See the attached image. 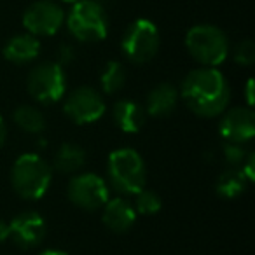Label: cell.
<instances>
[{
    "label": "cell",
    "instance_id": "cell-18",
    "mask_svg": "<svg viewBox=\"0 0 255 255\" xmlns=\"http://www.w3.org/2000/svg\"><path fill=\"white\" fill-rule=\"evenodd\" d=\"M14 123L21 128L25 133L39 135L46 129V117L37 107L33 105H19L12 114Z\"/></svg>",
    "mask_w": 255,
    "mask_h": 255
},
{
    "label": "cell",
    "instance_id": "cell-7",
    "mask_svg": "<svg viewBox=\"0 0 255 255\" xmlns=\"http://www.w3.org/2000/svg\"><path fill=\"white\" fill-rule=\"evenodd\" d=\"M67 91V75L63 67L54 61H44L32 68L28 75V93L40 103H56Z\"/></svg>",
    "mask_w": 255,
    "mask_h": 255
},
{
    "label": "cell",
    "instance_id": "cell-17",
    "mask_svg": "<svg viewBox=\"0 0 255 255\" xmlns=\"http://www.w3.org/2000/svg\"><path fill=\"white\" fill-rule=\"evenodd\" d=\"M86 164V152L75 143H63L54 156V168L61 173H77Z\"/></svg>",
    "mask_w": 255,
    "mask_h": 255
},
{
    "label": "cell",
    "instance_id": "cell-28",
    "mask_svg": "<svg viewBox=\"0 0 255 255\" xmlns=\"http://www.w3.org/2000/svg\"><path fill=\"white\" fill-rule=\"evenodd\" d=\"M5 136H7V128H5L4 119L0 117V147L5 143Z\"/></svg>",
    "mask_w": 255,
    "mask_h": 255
},
{
    "label": "cell",
    "instance_id": "cell-11",
    "mask_svg": "<svg viewBox=\"0 0 255 255\" xmlns=\"http://www.w3.org/2000/svg\"><path fill=\"white\" fill-rule=\"evenodd\" d=\"M219 133L224 142L243 143L255 135V114L250 107H236L227 110L219 124Z\"/></svg>",
    "mask_w": 255,
    "mask_h": 255
},
{
    "label": "cell",
    "instance_id": "cell-27",
    "mask_svg": "<svg viewBox=\"0 0 255 255\" xmlns=\"http://www.w3.org/2000/svg\"><path fill=\"white\" fill-rule=\"evenodd\" d=\"M9 238V224L0 219V243H4Z\"/></svg>",
    "mask_w": 255,
    "mask_h": 255
},
{
    "label": "cell",
    "instance_id": "cell-26",
    "mask_svg": "<svg viewBox=\"0 0 255 255\" xmlns=\"http://www.w3.org/2000/svg\"><path fill=\"white\" fill-rule=\"evenodd\" d=\"M245 95H247L248 107H252V105H254V100H255V96H254V79H248L247 89H245Z\"/></svg>",
    "mask_w": 255,
    "mask_h": 255
},
{
    "label": "cell",
    "instance_id": "cell-30",
    "mask_svg": "<svg viewBox=\"0 0 255 255\" xmlns=\"http://www.w3.org/2000/svg\"><path fill=\"white\" fill-rule=\"evenodd\" d=\"M63 2H67V4H75V2H79V0H63Z\"/></svg>",
    "mask_w": 255,
    "mask_h": 255
},
{
    "label": "cell",
    "instance_id": "cell-29",
    "mask_svg": "<svg viewBox=\"0 0 255 255\" xmlns=\"http://www.w3.org/2000/svg\"><path fill=\"white\" fill-rule=\"evenodd\" d=\"M40 255H68V254H65V252H61V250H46Z\"/></svg>",
    "mask_w": 255,
    "mask_h": 255
},
{
    "label": "cell",
    "instance_id": "cell-9",
    "mask_svg": "<svg viewBox=\"0 0 255 255\" xmlns=\"http://www.w3.org/2000/svg\"><path fill=\"white\" fill-rule=\"evenodd\" d=\"M65 12L56 2L39 0L32 4L23 14V26L33 37H51L61 28Z\"/></svg>",
    "mask_w": 255,
    "mask_h": 255
},
{
    "label": "cell",
    "instance_id": "cell-4",
    "mask_svg": "<svg viewBox=\"0 0 255 255\" xmlns=\"http://www.w3.org/2000/svg\"><path fill=\"white\" fill-rule=\"evenodd\" d=\"M185 47L203 67L215 68L222 65L229 54V39L219 26L196 25L185 35Z\"/></svg>",
    "mask_w": 255,
    "mask_h": 255
},
{
    "label": "cell",
    "instance_id": "cell-23",
    "mask_svg": "<svg viewBox=\"0 0 255 255\" xmlns=\"http://www.w3.org/2000/svg\"><path fill=\"white\" fill-rule=\"evenodd\" d=\"M234 61L243 67H250L255 61V46L252 40H241L234 49Z\"/></svg>",
    "mask_w": 255,
    "mask_h": 255
},
{
    "label": "cell",
    "instance_id": "cell-1",
    "mask_svg": "<svg viewBox=\"0 0 255 255\" xmlns=\"http://www.w3.org/2000/svg\"><path fill=\"white\" fill-rule=\"evenodd\" d=\"M178 95L194 114L201 117H215L227 109L231 91L222 72L203 67L185 75Z\"/></svg>",
    "mask_w": 255,
    "mask_h": 255
},
{
    "label": "cell",
    "instance_id": "cell-24",
    "mask_svg": "<svg viewBox=\"0 0 255 255\" xmlns=\"http://www.w3.org/2000/svg\"><path fill=\"white\" fill-rule=\"evenodd\" d=\"M241 171L247 177L248 182H252L255 178V156L254 154H247L243 164H241Z\"/></svg>",
    "mask_w": 255,
    "mask_h": 255
},
{
    "label": "cell",
    "instance_id": "cell-15",
    "mask_svg": "<svg viewBox=\"0 0 255 255\" xmlns=\"http://www.w3.org/2000/svg\"><path fill=\"white\" fill-rule=\"evenodd\" d=\"M114 123L124 133H138L145 124V110L133 100H119L112 109Z\"/></svg>",
    "mask_w": 255,
    "mask_h": 255
},
{
    "label": "cell",
    "instance_id": "cell-2",
    "mask_svg": "<svg viewBox=\"0 0 255 255\" xmlns=\"http://www.w3.org/2000/svg\"><path fill=\"white\" fill-rule=\"evenodd\" d=\"M107 175L112 189L119 194H138L145 187L147 171L142 156L135 149H117L107 161Z\"/></svg>",
    "mask_w": 255,
    "mask_h": 255
},
{
    "label": "cell",
    "instance_id": "cell-21",
    "mask_svg": "<svg viewBox=\"0 0 255 255\" xmlns=\"http://www.w3.org/2000/svg\"><path fill=\"white\" fill-rule=\"evenodd\" d=\"M135 208L136 213H142V215H154L161 210L163 203H161L159 194H156L154 191H147V189H142L138 194H135Z\"/></svg>",
    "mask_w": 255,
    "mask_h": 255
},
{
    "label": "cell",
    "instance_id": "cell-5",
    "mask_svg": "<svg viewBox=\"0 0 255 255\" xmlns=\"http://www.w3.org/2000/svg\"><path fill=\"white\" fill-rule=\"evenodd\" d=\"M70 33L81 42H98L109 33L105 9L96 0H79L67 16Z\"/></svg>",
    "mask_w": 255,
    "mask_h": 255
},
{
    "label": "cell",
    "instance_id": "cell-10",
    "mask_svg": "<svg viewBox=\"0 0 255 255\" xmlns=\"http://www.w3.org/2000/svg\"><path fill=\"white\" fill-rule=\"evenodd\" d=\"M63 110L75 124H91L105 114V103L96 89L81 86L67 96Z\"/></svg>",
    "mask_w": 255,
    "mask_h": 255
},
{
    "label": "cell",
    "instance_id": "cell-8",
    "mask_svg": "<svg viewBox=\"0 0 255 255\" xmlns=\"http://www.w3.org/2000/svg\"><path fill=\"white\" fill-rule=\"evenodd\" d=\"M67 196L75 206L82 210H98L109 201V187L102 177L95 173L75 175L67 187Z\"/></svg>",
    "mask_w": 255,
    "mask_h": 255
},
{
    "label": "cell",
    "instance_id": "cell-13",
    "mask_svg": "<svg viewBox=\"0 0 255 255\" xmlns=\"http://www.w3.org/2000/svg\"><path fill=\"white\" fill-rule=\"evenodd\" d=\"M102 220L112 233H126L133 227L136 220V212L133 205L124 198H114L105 203Z\"/></svg>",
    "mask_w": 255,
    "mask_h": 255
},
{
    "label": "cell",
    "instance_id": "cell-14",
    "mask_svg": "<svg viewBox=\"0 0 255 255\" xmlns=\"http://www.w3.org/2000/svg\"><path fill=\"white\" fill-rule=\"evenodd\" d=\"M40 54V42L30 33H19L7 40L4 47V56L7 61L16 65H25L37 60Z\"/></svg>",
    "mask_w": 255,
    "mask_h": 255
},
{
    "label": "cell",
    "instance_id": "cell-25",
    "mask_svg": "<svg viewBox=\"0 0 255 255\" xmlns=\"http://www.w3.org/2000/svg\"><path fill=\"white\" fill-rule=\"evenodd\" d=\"M74 56H75L74 47H70V46H61L60 47V65L61 63H67V61H70Z\"/></svg>",
    "mask_w": 255,
    "mask_h": 255
},
{
    "label": "cell",
    "instance_id": "cell-22",
    "mask_svg": "<svg viewBox=\"0 0 255 255\" xmlns=\"http://www.w3.org/2000/svg\"><path fill=\"white\" fill-rule=\"evenodd\" d=\"M222 154L224 159L227 161V164H231L233 168H238L243 164L245 157H247V150L241 143H234V142H224L222 143Z\"/></svg>",
    "mask_w": 255,
    "mask_h": 255
},
{
    "label": "cell",
    "instance_id": "cell-16",
    "mask_svg": "<svg viewBox=\"0 0 255 255\" xmlns=\"http://www.w3.org/2000/svg\"><path fill=\"white\" fill-rule=\"evenodd\" d=\"M178 91L168 82L156 86L147 95V114L154 117H164L175 110L178 103Z\"/></svg>",
    "mask_w": 255,
    "mask_h": 255
},
{
    "label": "cell",
    "instance_id": "cell-12",
    "mask_svg": "<svg viewBox=\"0 0 255 255\" xmlns=\"http://www.w3.org/2000/svg\"><path fill=\"white\" fill-rule=\"evenodd\" d=\"M46 236V220L37 212H23L9 222V238L21 248H33Z\"/></svg>",
    "mask_w": 255,
    "mask_h": 255
},
{
    "label": "cell",
    "instance_id": "cell-20",
    "mask_svg": "<svg viewBox=\"0 0 255 255\" xmlns=\"http://www.w3.org/2000/svg\"><path fill=\"white\" fill-rule=\"evenodd\" d=\"M126 82V70L119 61H109L105 68L100 74V84L102 89L107 95H114V93L121 91Z\"/></svg>",
    "mask_w": 255,
    "mask_h": 255
},
{
    "label": "cell",
    "instance_id": "cell-19",
    "mask_svg": "<svg viewBox=\"0 0 255 255\" xmlns=\"http://www.w3.org/2000/svg\"><path fill=\"white\" fill-rule=\"evenodd\" d=\"M247 184H248V180L243 175V171L238 170V168H233V170H227L220 175L219 180H217L215 191H217V194L222 196V198L234 199V198H238L241 192H245Z\"/></svg>",
    "mask_w": 255,
    "mask_h": 255
},
{
    "label": "cell",
    "instance_id": "cell-3",
    "mask_svg": "<svg viewBox=\"0 0 255 255\" xmlns=\"http://www.w3.org/2000/svg\"><path fill=\"white\" fill-rule=\"evenodd\" d=\"M53 180L49 163L37 154H23L14 161L11 170V184L25 199H40Z\"/></svg>",
    "mask_w": 255,
    "mask_h": 255
},
{
    "label": "cell",
    "instance_id": "cell-6",
    "mask_svg": "<svg viewBox=\"0 0 255 255\" xmlns=\"http://www.w3.org/2000/svg\"><path fill=\"white\" fill-rule=\"evenodd\" d=\"M161 37L159 30L150 19H135L128 26L121 40L123 54L135 65L150 61L159 51Z\"/></svg>",
    "mask_w": 255,
    "mask_h": 255
}]
</instances>
